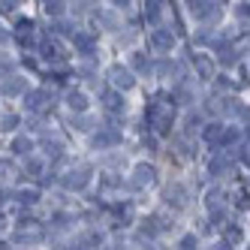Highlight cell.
<instances>
[{"mask_svg": "<svg viewBox=\"0 0 250 250\" xmlns=\"http://www.w3.org/2000/svg\"><path fill=\"white\" fill-rule=\"evenodd\" d=\"M235 55H238V51L232 48V45H223V48H220V61H223L226 66H232V63H238V58H235Z\"/></svg>", "mask_w": 250, "mask_h": 250, "instance_id": "cell-20", "label": "cell"}, {"mask_svg": "<svg viewBox=\"0 0 250 250\" xmlns=\"http://www.w3.org/2000/svg\"><path fill=\"white\" fill-rule=\"evenodd\" d=\"M19 202L21 205H33V202H37V193H33V190H21L19 193Z\"/></svg>", "mask_w": 250, "mask_h": 250, "instance_id": "cell-25", "label": "cell"}, {"mask_svg": "<svg viewBox=\"0 0 250 250\" xmlns=\"http://www.w3.org/2000/svg\"><path fill=\"white\" fill-rule=\"evenodd\" d=\"M76 45L84 51V55H91V51H94V37H87V33H76Z\"/></svg>", "mask_w": 250, "mask_h": 250, "instance_id": "cell-19", "label": "cell"}, {"mask_svg": "<svg viewBox=\"0 0 250 250\" xmlns=\"http://www.w3.org/2000/svg\"><path fill=\"white\" fill-rule=\"evenodd\" d=\"M121 142V130L118 127H109V130H103V133H97L94 136V148H112V145H118Z\"/></svg>", "mask_w": 250, "mask_h": 250, "instance_id": "cell-8", "label": "cell"}, {"mask_svg": "<svg viewBox=\"0 0 250 250\" xmlns=\"http://www.w3.org/2000/svg\"><path fill=\"white\" fill-rule=\"evenodd\" d=\"M157 73L163 76V79H166V76H175V73H178V63H172V61H160V63H157Z\"/></svg>", "mask_w": 250, "mask_h": 250, "instance_id": "cell-21", "label": "cell"}, {"mask_svg": "<svg viewBox=\"0 0 250 250\" xmlns=\"http://www.w3.org/2000/svg\"><path fill=\"white\" fill-rule=\"evenodd\" d=\"M19 127V115H3V130H15Z\"/></svg>", "mask_w": 250, "mask_h": 250, "instance_id": "cell-28", "label": "cell"}, {"mask_svg": "<svg viewBox=\"0 0 250 250\" xmlns=\"http://www.w3.org/2000/svg\"><path fill=\"white\" fill-rule=\"evenodd\" d=\"M175 45V33L172 30H154L151 33V48L154 51H172Z\"/></svg>", "mask_w": 250, "mask_h": 250, "instance_id": "cell-7", "label": "cell"}, {"mask_svg": "<svg viewBox=\"0 0 250 250\" xmlns=\"http://www.w3.org/2000/svg\"><path fill=\"white\" fill-rule=\"evenodd\" d=\"M157 181V169L148 166V163H139L136 172H133V187H145V184H154Z\"/></svg>", "mask_w": 250, "mask_h": 250, "instance_id": "cell-6", "label": "cell"}, {"mask_svg": "<svg viewBox=\"0 0 250 250\" xmlns=\"http://www.w3.org/2000/svg\"><path fill=\"white\" fill-rule=\"evenodd\" d=\"M109 79H112V84H115V87H124V91H127V87H133V84H136L133 73H130V69H124L121 63L109 66Z\"/></svg>", "mask_w": 250, "mask_h": 250, "instance_id": "cell-5", "label": "cell"}, {"mask_svg": "<svg viewBox=\"0 0 250 250\" xmlns=\"http://www.w3.org/2000/svg\"><path fill=\"white\" fill-rule=\"evenodd\" d=\"M103 24H105V27H118V21H115V15H103Z\"/></svg>", "mask_w": 250, "mask_h": 250, "instance_id": "cell-36", "label": "cell"}, {"mask_svg": "<svg viewBox=\"0 0 250 250\" xmlns=\"http://www.w3.org/2000/svg\"><path fill=\"white\" fill-rule=\"evenodd\" d=\"M214 87H217V91H229V87H232V84H229L226 79H217V84H214Z\"/></svg>", "mask_w": 250, "mask_h": 250, "instance_id": "cell-37", "label": "cell"}, {"mask_svg": "<svg viewBox=\"0 0 250 250\" xmlns=\"http://www.w3.org/2000/svg\"><path fill=\"white\" fill-rule=\"evenodd\" d=\"M0 37H3V30H0Z\"/></svg>", "mask_w": 250, "mask_h": 250, "instance_id": "cell-40", "label": "cell"}, {"mask_svg": "<svg viewBox=\"0 0 250 250\" xmlns=\"http://www.w3.org/2000/svg\"><path fill=\"white\" fill-rule=\"evenodd\" d=\"M208 205L217 211V205H223V193H220V190H211V193H208Z\"/></svg>", "mask_w": 250, "mask_h": 250, "instance_id": "cell-24", "label": "cell"}, {"mask_svg": "<svg viewBox=\"0 0 250 250\" xmlns=\"http://www.w3.org/2000/svg\"><path fill=\"white\" fill-rule=\"evenodd\" d=\"M66 103H69V109H73V112H84V105H87V100H84L82 91H69L66 94Z\"/></svg>", "mask_w": 250, "mask_h": 250, "instance_id": "cell-14", "label": "cell"}, {"mask_svg": "<svg viewBox=\"0 0 250 250\" xmlns=\"http://www.w3.org/2000/svg\"><path fill=\"white\" fill-rule=\"evenodd\" d=\"M193 63H196V73L202 79H214V61L205 58V55H193Z\"/></svg>", "mask_w": 250, "mask_h": 250, "instance_id": "cell-10", "label": "cell"}, {"mask_svg": "<svg viewBox=\"0 0 250 250\" xmlns=\"http://www.w3.org/2000/svg\"><path fill=\"white\" fill-rule=\"evenodd\" d=\"M211 220H214V226H220V229H223V226H229V223H226V211H223V208H220V211H214V214H211Z\"/></svg>", "mask_w": 250, "mask_h": 250, "instance_id": "cell-27", "label": "cell"}, {"mask_svg": "<svg viewBox=\"0 0 250 250\" xmlns=\"http://www.w3.org/2000/svg\"><path fill=\"white\" fill-rule=\"evenodd\" d=\"M235 12H238V19H247V3H241V6H238Z\"/></svg>", "mask_w": 250, "mask_h": 250, "instance_id": "cell-38", "label": "cell"}, {"mask_svg": "<svg viewBox=\"0 0 250 250\" xmlns=\"http://www.w3.org/2000/svg\"><path fill=\"white\" fill-rule=\"evenodd\" d=\"M100 97H103V103H105V109H109V112H124V103H121V97L115 91H103Z\"/></svg>", "mask_w": 250, "mask_h": 250, "instance_id": "cell-13", "label": "cell"}, {"mask_svg": "<svg viewBox=\"0 0 250 250\" xmlns=\"http://www.w3.org/2000/svg\"><path fill=\"white\" fill-rule=\"evenodd\" d=\"M42 148H45V154H48V157H61V154H63V139H61V136H48V133H45V136H42Z\"/></svg>", "mask_w": 250, "mask_h": 250, "instance_id": "cell-9", "label": "cell"}, {"mask_svg": "<svg viewBox=\"0 0 250 250\" xmlns=\"http://www.w3.org/2000/svg\"><path fill=\"white\" fill-rule=\"evenodd\" d=\"M226 238H229L232 244H235V241H241V229H238V226H229V229H226Z\"/></svg>", "mask_w": 250, "mask_h": 250, "instance_id": "cell-29", "label": "cell"}, {"mask_svg": "<svg viewBox=\"0 0 250 250\" xmlns=\"http://www.w3.org/2000/svg\"><path fill=\"white\" fill-rule=\"evenodd\" d=\"M133 66H136V69H142V73H148V69H151V61L142 55V51H136V55H133Z\"/></svg>", "mask_w": 250, "mask_h": 250, "instance_id": "cell-22", "label": "cell"}, {"mask_svg": "<svg viewBox=\"0 0 250 250\" xmlns=\"http://www.w3.org/2000/svg\"><path fill=\"white\" fill-rule=\"evenodd\" d=\"M15 6H19V3H12V0H6V3H0V12H15Z\"/></svg>", "mask_w": 250, "mask_h": 250, "instance_id": "cell-33", "label": "cell"}, {"mask_svg": "<svg viewBox=\"0 0 250 250\" xmlns=\"http://www.w3.org/2000/svg\"><path fill=\"white\" fill-rule=\"evenodd\" d=\"M199 127H202V118H199V115H190V118H187V136H193Z\"/></svg>", "mask_w": 250, "mask_h": 250, "instance_id": "cell-23", "label": "cell"}, {"mask_svg": "<svg viewBox=\"0 0 250 250\" xmlns=\"http://www.w3.org/2000/svg\"><path fill=\"white\" fill-rule=\"evenodd\" d=\"M19 91H24V79H19V76H9V82L3 84V94H19Z\"/></svg>", "mask_w": 250, "mask_h": 250, "instance_id": "cell-17", "label": "cell"}, {"mask_svg": "<svg viewBox=\"0 0 250 250\" xmlns=\"http://www.w3.org/2000/svg\"><path fill=\"white\" fill-rule=\"evenodd\" d=\"M42 58H45V61H55V63H61V61H63L66 55H63V48H61L58 42L45 40V42H42Z\"/></svg>", "mask_w": 250, "mask_h": 250, "instance_id": "cell-11", "label": "cell"}, {"mask_svg": "<svg viewBox=\"0 0 250 250\" xmlns=\"http://www.w3.org/2000/svg\"><path fill=\"white\" fill-rule=\"evenodd\" d=\"M24 105H27V112L45 115L55 109V97H48V91H30V94H24Z\"/></svg>", "mask_w": 250, "mask_h": 250, "instance_id": "cell-1", "label": "cell"}, {"mask_svg": "<svg viewBox=\"0 0 250 250\" xmlns=\"http://www.w3.org/2000/svg\"><path fill=\"white\" fill-rule=\"evenodd\" d=\"M12 163H0V178H12Z\"/></svg>", "mask_w": 250, "mask_h": 250, "instance_id": "cell-32", "label": "cell"}, {"mask_svg": "<svg viewBox=\"0 0 250 250\" xmlns=\"http://www.w3.org/2000/svg\"><path fill=\"white\" fill-rule=\"evenodd\" d=\"M87 181H91V166H87V163H82L79 169H73L69 175H63V187L66 190H84Z\"/></svg>", "mask_w": 250, "mask_h": 250, "instance_id": "cell-3", "label": "cell"}, {"mask_svg": "<svg viewBox=\"0 0 250 250\" xmlns=\"http://www.w3.org/2000/svg\"><path fill=\"white\" fill-rule=\"evenodd\" d=\"M211 175H229L232 172V160L229 157H214L211 160V166H208Z\"/></svg>", "mask_w": 250, "mask_h": 250, "instance_id": "cell-12", "label": "cell"}, {"mask_svg": "<svg viewBox=\"0 0 250 250\" xmlns=\"http://www.w3.org/2000/svg\"><path fill=\"white\" fill-rule=\"evenodd\" d=\"M45 238V232L37 226V223H30V220H21V226L15 229V244H40Z\"/></svg>", "mask_w": 250, "mask_h": 250, "instance_id": "cell-2", "label": "cell"}, {"mask_svg": "<svg viewBox=\"0 0 250 250\" xmlns=\"http://www.w3.org/2000/svg\"><path fill=\"white\" fill-rule=\"evenodd\" d=\"M6 196H9L6 190H0V202H6Z\"/></svg>", "mask_w": 250, "mask_h": 250, "instance_id": "cell-39", "label": "cell"}, {"mask_svg": "<svg viewBox=\"0 0 250 250\" xmlns=\"http://www.w3.org/2000/svg\"><path fill=\"white\" fill-rule=\"evenodd\" d=\"M202 136H205V142H211V145H214V142H220L223 127H220V124H208V127L202 130Z\"/></svg>", "mask_w": 250, "mask_h": 250, "instance_id": "cell-16", "label": "cell"}, {"mask_svg": "<svg viewBox=\"0 0 250 250\" xmlns=\"http://www.w3.org/2000/svg\"><path fill=\"white\" fill-rule=\"evenodd\" d=\"M73 124H76V130H91V124H94V121H91V118H79V121L73 118Z\"/></svg>", "mask_w": 250, "mask_h": 250, "instance_id": "cell-31", "label": "cell"}, {"mask_svg": "<svg viewBox=\"0 0 250 250\" xmlns=\"http://www.w3.org/2000/svg\"><path fill=\"white\" fill-rule=\"evenodd\" d=\"M163 199H166V205H172V208H184V205H187V187H184V184H169V187L163 190Z\"/></svg>", "mask_w": 250, "mask_h": 250, "instance_id": "cell-4", "label": "cell"}, {"mask_svg": "<svg viewBox=\"0 0 250 250\" xmlns=\"http://www.w3.org/2000/svg\"><path fill=\"white\" fill-rule=\"evenodd\" d=\"M12 151H15V154H21V157H27V154L33 151V142H30L27 136H19V139L12 142Z\"/></svg>", "mask_w": 250, "mask_h": 250, "instance_id": "cell-15", "label": "cell"}, {"mask_svg": "<svg viewBox=\"0 0 250 250\" xmlns=\"http://www.w3.org/2000/svg\"><path fill=\"white\" fill-rule=\"evenodd\" d=\"M12 69V61L9 58H0V73H9Z\"/></svg>", "mask_w": 250, "mask_h": 250, "instance_id": "cell-34", "label": "cell"}, {"mask_svg": "<svg viewBox=\"0 0 250 250\" xmlns=\"http://www.w3.org/2000/svg\"><path fill=\"white\" fill-rule=\"evenodd\" d=\"M160 6H163V3H148V9H145V12H148V19H151V21H157V19H160Z\"/></svg>", "mask_w": 250, "mask_h": 250, "instance_id": "cell-30", "label": "cell"}, {"mask_svg": "<svg viewBox=\"0 0 250 250\" xmlns=\"http://www.w3.org/2000/svg\"><path fill=\"white\" fill-rule=\"evenodd\" d=\"M63 6L66 3H45V15H55L58 19V15H63Z\"/></svg>", "mask_w": 250, "mask_h": 250, "instance_id": "cell-26", "label": "cell"}, {"mask_svg": "<svg viewBox=\"0 0 250 250\" xmlns=\"http://www.w3.org/2000/svg\"><path fill=\"white\" fill-rule=\"evenodd\" d=\"M193 244H196V235H187V238L181 241V247H184V250H193Z\"/></svg>", "mask_w": 250, "mask_h": 250, "instance_id": "cell-35", "label": "cell"}, {"mask_svg": "<svg viewBox=\"0 0 250 250\" xmlns=\"http://www.w3.org/2000/svg\"><path fill=\"white\" fill-rule=\"evenodd\" d=\"M37 175H42V163H40V160H33V157H27V163H24V178H37Z\"/></svg>", "mask_w": 250, "mask_h": 250, "instance_id": "cell-18", "label": "cell"}]
</instances>
